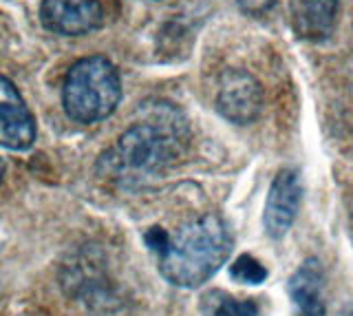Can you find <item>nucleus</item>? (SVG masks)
I'll use <instances>...</instances> for the list:
<instances>
[{
  "mask_svg": "<svg viewBox=\"0 0 353 316\" xmlns=\"http://www.w3.org/2000/svg\"><path fill=\"white\" fill-rule=\"evenodd\" d=\"M232 235L216 215H203L170 235L159 255V272L176 288H199L225 264Z\"/></svg>",
  "mask_w": 353,
  "mask_h": 316,
  "instance_id": "f257e3e1",
  "label": "nucleus"
},
{
  "mask_svg": "<svg viewBox=\"0 0 353 316\" xmlns=\"http://www.w3.org/2000/svg\"><path fill=\"white\" fill-rule=\"evenodd\" d=\"M121 100V82L115 64L104 56H88L69 69L62 86L64 111L77 124L106 119Z\"/></svg>",
  "mask_w": 353,
  "mask_h": 316,
  "instance_id": "f03ea898",
  "label": "nucleus"
},
{
  "mask_svg": "<svg viewBox=\"0 0 353 316\" xmlns=\"http://www.w3.org/2000/svg\"><path fill=\"white\" fill-rule=\"evenodd\" d=\"M179 152V137L170 126L159 122H139L121 133L115 148L102 157V164L113 170L152 172L170 161Z\"/></svg>",
  "mask_w": 353,
  "mask_h": 316,
  "instance_id": "7ed1b4c3",
  "label": "nucleus"
},
{
  "mask_svg": "<svg viewBox=\"0 0 353 316\" xmlns=\"http://www.w3.org/2000/svg\"><path fill=\"white\" fill-rule=\"evenodd\" d=\"M263 106V89L252 73L230 69L221 75L216 108L225 119L234 124H250L256 119Z\"/></svg>",
  "mask_w": 353,
  "mask_h": 316,
  "instance_id": "20e7f679",
  "label": "nucleus"
},
{
  "mask_svg": "<svg viewBox=\"0 0 353 316\" xmlns=\"http://www.w3.org/2000/svg\"><path fill=\"white\" fill-rule=\"evenodd\" d=\"M99 0H42L40 20L51 34L84 36L102 25Z\"/></svg>",
  "mask_w": 353,
  "mask_h": 316,
  "instance_id": "39448f33",
  "label": "nucleus"
},
{
  "mask_svg": "<svg viewBox=\"0 0 353 316\" xmlns=\"http://www.w3.org/2000/svg\"><path fill=\"white\" fill-rule=\"evenodd\" d=\"M36 141V119L14 86L0 75V146L9 150H27Z\"/></svg>",
  "mask_w": 353,
  "mask_h": 316,
  "instance_id": "423d86ee",
  "label": "nucleus"
},
{
  "mask_svg": "<svg viewBox=\"0 0 353 316\" xmlns=\"http://www.w3.org/2000/svg\"><path fill=\"white\" fill-rule=\"evenodd\" d=\"M301 199L303 186L298 175L294 170H281L274 177L268 201H265L263 224L270 237L279 239L290 230L298 215V208H301Z\"/></svg>",
  "mask_w": 353,
  "mask_h": 316,
  "instance_id": "0eeeda50",
  "label": "nucleus"
},
{
  "mask_svg": "<svg viewBox=\"0 0 353 316\" xmlns=\"http://www.w3.org/2000/svg\"><path fill=\"white\" fill-rule=\"evenodd\" d=\"M338 0H292V25L305 40H325L334 31Z\"/></svg>",
  "mask_w": 353,
  "mask_h": 316,
  "instance_id": "6e6552de",
  "label": "nucleus"
},
{
  "mask_svg": "<svg viewBox=\"0 0 353 316\" xmlns=\"http://www.w3.org/2000/svg\"><path fill=\"white\" fill-rule=\"evenodd\" d=\"M320 286H323V272H320L318 261H305L290 281V297L294 301L296 316H325Z\"/></svg>",
  "mask_w": 353,
  "mask_h": 316,
  "instance_id": "1a4fd4ad",
  "label": "nucleus"
},
{
  "mask_svg": "<svg viewBox=\"0 0 353 316\" xmlns=\"http://www.w3.org/2000/svg\"><path fill=\"white\" fill-rule=\"evenodd\" d=\"M201 316H256L259 303L245 299L239 301L223 290H208L199 303Z\"/></svg>",
  "mask_w": 353,
  "mask_h": 316,
  "instance_id": "9d476101",
  "label": "nucleus"
},
{
  "mask_svg": "<svg viewBox=\"0 0 353 316\" xmlns=\"http://www.w3.org/2000/svg\"><path fill=\"white\" fill-rule=\"evenodd\" d=\"M230 275L234 281L245 283V286H259L265 279H268V270H265L256 259L250 255H241L234 266L230 268Z\"/></svg>",
  "mask_w": 353,
  "mask_h": 316,
  "instance_id": "9b49d317",
  "label": "nucleus"
},
{
  "mask_svg": "<svg viewBox=\"0 0 353 316\" xmlns=\"http://www.w3.org/2000/svg\"><path fill=\"white\" fill-rule=\"evenodd\" d=\"M236 5L241 7V12H245L250 16H261L276 5V0H236Z\"/></svg>",
  "mask_w": 353,
  "mask_h": 316,
  "instance_id": "f8f14e48",
  "label": "nucleus"
},
{
  "mask_svg": "<svg viewBox=\"0 0 353 316\" xmlns=\"http://www.w3.org/2000/svg\"><path fill=\"white\" fill-rule=\"evenodd\" d=\"M146 244L154 250L157 255H161L163 253V248L168 246V239H170V235L165 233V230H161V228H150V230L146 233Z\"/></svg>",
  "mask_w": 353,
  "mask_h": 316,
  "instance_id": "ddd939ff",
  "label": "nucleus"
},
{
  "mask_svg": "<svg viewBox=\"0 0 353 316\" xmlns=\"http://www.w3.org/2000/svg\"><path fill=\"white\" fill-rule=\"evenodd\" d=\"M0 179H3V161H0Z\"/></svg>",
  "mask_w": 353,
  "mask_h": 316,
  "instance_id": "4468645a",
  "label": "nucleus"
},
{
  "mask_svg": "<svg viewBox=\"0 0 353 316\" xmlns=\"http://www.w3.org/2000/svg\"><path fill=\"white\" fill-rule=\"evenodd\" d=\"M351 316H353V314H351Z\"/></svg>",
  "mask_w": 353,
  "mask_h": 316,
  "instance_id": "2eb2a0df",
  "label": "nucleus"
}]
</instances>
